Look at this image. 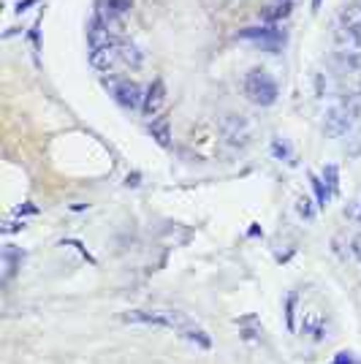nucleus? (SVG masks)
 I'll return each instance as SVG.
<instances>
[{"label":"nucleus","instance_id":"1","mask_svg":"<svg viewBox=\"0 0 361 364\" xmlns=\"http://www.w3.org/2000/svg\"><path fill=\"white\" fill-rule=\"evenodd\" d=\"M244 98L250 101V104H256V107H271V104H277V82L271 79L264 68H250L247 74H244Z\"/></svg>","mask_w":361,"mask_h":364},{"label":"nucleus","instance_id":"2","mask_svg":"<svg viewBox=\"0 0 361 364\" xmlns=\"http://www.w3.org/2000/svg\"><path fill=\"white\" fill-rule=\"evenodd\" d=\"M128 323H144V326H158V329H174V332H185L193 321L182 316L177 310H131L125 313Z\"/></svg>","mask_w":361,"mask_h":364},{"label":"nucleus","instance_id":"3","mask_svg":"<svg viewBox=\"0 0 361 364\" xmlns=\"http://www.w3.org/2000/svg\"><path fill=\"white\" fill-rule=\"evenodd\" d=\"M356 107L353 104H347V101H337V104H331L326 107L323 112V131L329 134L331 139H343L345 134L353 131V125H356Z\"/></svg>","mask_w":361,"mask_h":364},{"label":"nucleus","instance_id":"4","mask_svg":"<svg viewBox=\"0 0 361 364\" xmlns=\"http://www.w3.org/2000/svg\"><path fill=\"white\" fill-rule=\"evenodd\" d=\"M220 136L228 147H244L250 141V122L242 114H223L220 117Z\"/></svg>","mask_w":361,"mask_h":364},{"label":"nucleus","instance_id":"5","mask_svg":"<svg viewBox=\"0 0 361 364\" xmlns=\"http://www.w3.org/2000/svg\"><path fill=\"white\" fill-rule=\"evenodd\" d=\"M166 107V85L163 79H152L150 87L144 90V104H141V114L155 120Z\"/></svg>","mask_w":361,"mask_h":364},{"label":"nucleus","instance_id":"6","mask_svg":"<svg viewBox=\"0 0 361 364\" xmlns=\"http://www.w3.org/2000/svg\"><path fill=\"white\" fill-rule=\"evenodd\" d=\"M334 38H337V46H340V52L350 58V60H361V31L356 28H345V25H340L337 33H334Z\"/></svg>","mask_w":361,"mask_h":364},{"label":"nucleus","instance_id":"7","mask_svg":"<svg viewBox=\"0 0 361 364\" xmlns=\"http://www.w3.org/2000/svg\"><path fill=\"white\" fill-rule=\"evenodd\" d=\"M114 98L125 109H141V104H144V90L136 82H131V79H122V82L114 85Z\"/></svg>","mask_w":361,"mask_h":364},{"label":"nucleus","instance_id":"8","mask_svg":"<svg viewBox=\"0 0 361 364\" xmlns=\"http://www.w3.org/2000/svg\"><path fill=\"white\" fill-rule=\"evenodd\" d=\"M120 49H122V41H112V44H106V46L90 49L92 68H98V71H109L114 63H120Z\"/></svg>","mask_w":361,"mask_h":364},{"label":"nucleus","instance_id":"9","mask_svg":"<svg viewBox=\"0 0 361 364\" xmlns=\"http://www.w3.org/2000/svg\"><path fill=\"white\" fill-rule=\"evenodd\" d=\"M112 41H117V36L109 31L104 22L98 19V16H92L90 25H87V44H90V49L106 46V44H112Z\"/></svg>","mask_w":361,"mask_h":364},{"label":"nucleus","instance_id":"10","mask_svg":"<svg viewBox=\"0 0 361 364\" xmlns=\"http://www.w3.org/2000/svg\"><path fill=\"white\" fill-rule=\"evenodd\" d=\"M239 36L242 38H250V41H258V44H266V41L280 44V33L274 31V28H244Z\"/></svg>","mask_w":361,"mask_h":364},{"label":"nucleus","instance_id":"11","mask_svg":"<svg viewBox=\"0 0 361 364\" xmlns=\"http://www.w3.org/2000/svg\"><path fill=\"white\" fill-rule=\"evenodd\" d=\"M150 134L161 147H168V144H171V125H168L166 117H155V120L150 122Z\"/></svg>","mask_w":361,"mask_h":364},{"label":"nucleus","instance_id":"12","mask_svg":"<svg viewBox=\"0 0 361 364\" xmlns=\"http://www.w3.org/2000/svg\"><path fill=\"white\" fill-rule=\"evenodd\" d=\"M340 25L361 31V3H350L340 11Z\"/></svg>","mask_w":361,"mask_h":364},{"label":"nucleus","instance_id":"13","mask_svg":"<svg viewBox=\"0 0 361 364\" xmlns=\"http://www.w3.org/2000/svg\"><path fill=\"white\" fill-rule=\"evenodd\" d=\"M120 63L131 65V68H139V65H141V52H139V49H136L134 44H122V49H120Z\"/></svg>","mask_w":361,"mask_h":364},{"label":"nucleus","instance_id":"14","mask_svg":"<svg viewBox=\"0 0 361 364\" xmlns=\"http://www.w3.org/2000/svg\"><path fill=\"white\" fill-rule=\"evenodd\" d=\"M323 182H326V185H329L331 196H334V193H337V191H340V168L334 166V164H331V166H326V168H323Z\"/></svg>","mask_w":361,"mask_h":364},{"label":"nucleus","instance_id":"15","mask_svg":"<svg viewBox=\"0 0 361 364\" xmlns=\"http://www.w3.org/2000/svg\"><path fill=\"white\" fill-rule=\"evenodd\" d=\"M313 188H316V198H318V207H326L331 198V191L326 188V182L320 177H313Z\"/></svg>","mask_w":361,"mask_h":364},{"label":"nucleus","instance_id":"16","mask_svg":"<svg viewBox=\"0 0 361 364\" xmlns=\"http://www.w3.org/2000/svg\"><path fill=\"white\" fill-rule=\"evenodd\" d=\"M296 213H299V218L310 220V218L316 215V210H313V201H310L307 196H299V201H296Z\"/></svg>","mask_w":361,"mask_h":364},{"label":"nucleus","instance_id":"17","mask_svg":"<svg viewBox=\"0 0 361 364\" xmlns=\"http://www.w3.org/2000/svg\"><path fill=\"white\" fill-rule=\"evenodd\" d=\"M271 152H274L277 158H288V155H291V150H288L286 144H280V141H274V144H271Z\"/></svg>","mask_w":361,"mask_h":364},{"label":"nucleus","instance_id":"18","mask_svg":"<svg viewBox=\"0 0 361 364\" xmlns=\"http://www.w3.org/2000/svg\"><path fill=\"white\" fill-rule=\"evenodd\" d=\"M350 253L356 256V261H361V234L353 240V242H350Z\"/></svg>","mask_w":361,"mask_h":364},{"label":"nucleus","instance_id":"19","mask_svg":"<svg viewBox=\"0 0 361 364\" xmlns=\"http://www.w3.org/2000/svg\"><path fill=\"white\" fill-rule=\"evenodd\" d=\"M33 3H38V0H25V3H22V0H19V3H16V11H19V14H22V11H25V9H28V6H33Z\"/></svg>","mask_w":361,"mask_h":364},{"label":"nucleus","instance_id":"20","mask_svg":"<svg viewBox=\"0 0 361 364\" xmlns=\"http://www.w3.org/2000/svg\"><path fill=\"white\" fill-rule=\"evenodd\" d=\"M337 364H350V353H337Z\"/></svg>","mask_w":361,"mask_h":364},{"label":"nucleus","instance_id":"21","mask_svg":"<svg viewBox=\"0 0 361 364\" xmlns=\"http://www.w3.org/2000/svg\"><path fill=\"white\" fill-rule=\"evenodd\" d=\"M288 310H293V296H291V302H288ZM288 321H291V326H293V313H288Z\"/></svg>","mask_w":361,"mask_h":364},{"label":"nucleus","instance_id":"22","mask_svg":"<svg viewBox=\"0 0 361 364\" xmlns=\"http://www.w3.org/2000/svg\"><path fill=\"white\" fill-rule=\"evenodd\" d=\"M320 9V0H313V11H318Z\"/></svg>","mask_w":361,"mask_h":364},{"label":"nucleus","instance_id":"23","mask_svg":"<svg viewBox=\"0 0 361 364\" xmlns=\"http://www.w3.org/2000/svg\"><path fill=\"white\" fill-rule=\"evenodd\" d=\"M359 223H361V213H359Z\"/></svg>","mask_w":361,"mask_h":364},{"label":"nucleus","instance_id":"24","mask_svg":"<svg viewBox=\"0 0 361 364\" xmlns=\"http://www.w3.org/2000/svg\"><path fill=\"white\" fill-rule=\"evenodd\" d=\"M359 92H361V85H359Z\"/></svg>","mask_w":361,"mask_h":364}]
</instances>
